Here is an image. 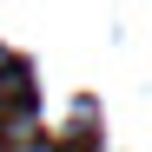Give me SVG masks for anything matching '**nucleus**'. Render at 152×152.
I'll list each match as a JSON object with an SVG mask.
<instances>
[{"instance_id": "1", "label": "nucleus", "mask_w": 152, "mask_h": 152, "mask_svg": "<svg viewBox=\"0 0 152 152\" xmlns=\"http://www.w3.org/2000/svg\"><path fill=\"white\" fill-rule=\"evenodd\" d=\"M13 152H53V145H40V139H27V145H13Z\"/></svg>"}]
</instances>
